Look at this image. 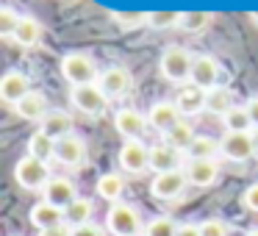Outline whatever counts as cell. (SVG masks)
<instances>
[{
  "label": "cell",
  "instance_id": "cell-1",
  "mask_svg": "<svg viewBox=\"0 0 258 236\" xmlns=\"http://www.w3.org/2000/svg\"><path fill=\"white\" fill-rule=\"evenodd\" d=\"M161 75L172 84H183V81H191V67H195V56L183 47H167L161 56Z\"/></svg>",
  "mask_w": 258,
  "mask_h": 236
},
{
  "label": "cell",
  "instance_id": "cell-2",
  "mask_svg": "<svg viewBox=\"0 0 258 236\" xmlns=\"http://www.w3.org/2000/svg\"><path fill=\"white\" fill-rule=\"evenodd\" d=\"M61 75L73 86H86V84H95V78H100L92 56H86V53H67L61 58Z\"/></svg>",
  "mask_w": 258,
  "mask_h": 236
},
{
  "label": "cell",
  "instance_id": "cell-3",
  "mask_svg": "<svg viewBox=\"0 0 258 236\" xmlns=\"http://www.w3.org/2000/svg\"><path fill=\"white\" fill-rule=\"evenodd\" d=\"M14 178H17V184L23 186V189L36 192V189H45L53 175H50V169H47L45 161H39V158H34V156H23L17 161V167H14Z\"/></svg>",
  "mask_w": 258,
  "mask_h": 236
},
{
  "label": "cell",
  "instance_id": "cell-4",
  "mask_svg": "<svg viewBox=\"0 0 258 236\" xmlns=\"http://www.w3.org/2000/svg\"><path fill=\"white\" fill-rule=\"evenodd\" d=\"M106 228L111 230L114 236H139L142 233L139 211H136L134 206H125V203H114V206L108 208Z\"/></svg>",
  "mask_w": 258,
  "mask_h": 236
},
{
  "label": "cell",
  "instance_id": "cell-5",
  "mask_svg": "<svg viewBox=\"0 0 258 236\" xmlns=\"http://www.w3.org/2000/svg\"><path fill=\"white\" fill-rule=\"evenodd\" d=\"M73 106L78 111L89 114V117H97V114L106 111L108 106V97L106 92L100 89V84H86V86H73Z\"/></svg>",
  "mask_w": 258,
  "mask_h": 236
},
{
  "label": "cell",
  "instance_id": "cell-6",
  "mask_svg": "<svg viewBox=\"0 0 258 236\" xmlns=\"http://www.w3.org/2000/svg\"><path fill=\"white\" fill-rule=\"evenodd\" d=\"M119 167L131 175H142L150 169V147L142 145L139 139H128L119 147Z\"/></svg>",
  "mask_w": 258,
  "mask_h": 236
},
{
  "label": "cell",
  "instance_id": "cell-7",
  "mask_svg": "<svg viewBox=\"0 0 258 236\" xmlns=\"http://www.w3.org/2000/svg\"><path fill=\"white\" fill-rule=\"evenodd\" d=\"M186 184H189V178H186V172H180V169L158 172L150 184V192L158 200H175V197H180L186 192Z\"/></svg>",
  "mask_w": 258,
  "mask_h": 236
},
{
  "label": "cell",
  "instance_id": "cell-8",
  "mask_svg": "<svg viewBox=\"0 0 258 236\" xmlns=\"http://www.w3.org/2000/svg\"><path fill=\"white\" fill-rule=\"evenodd\" d=\"M219 147H222V156L228 158V161H247V158L255 156V145H252V131H247V134H225L222 142H219Z\"/></svg>",
  "mask_w": 258,
  "mask_h": 236
},
{
  "label": "cell",
  "instance_id": "cell-9",
  "mask_svg": "<svg viewBox=\"0 0 258 236\" xmlns=\"http://www.w3.org/2000/svg\"><path fill=\"white\" fill-rule=\"evenodd\" d=\"M31 89V81L25 73H20V70H12V73L3 75V81H0V97L9 103V106H17L20 100H23Z\"/></svg>",
  "mask_w": 258,
  "mask_h": 236
},
{
  "label": "cell",
  "instance_id": "cell-10",
  "mask_svg": "<svg viewBox=\"0 0 258 236\" xmlns=\"http://www.w3.org/2000/svg\"><path fill=\"white\" fill-rule=\"evenodd\" d=\"M97 84H100V89L106 92L108 100H114V97L128 95V89H131V73L125 67H108V70H103V73H100Z\"/></svg>",
  "mask_w": 258,
  "mask_h": 236
},
{
  "label": "cell",
  "instance_id": "cell-11",
  "mask_svg": "<svg viewBox=\"0 0 258 236\" xmlns=\"http://www.w3.org/2000/svg\"><path fill=\"white\" fill-rule=\"evenodd\" d=\"M84 158H86V145L81 136L70 134L56 142V161L58 164H64V167H81Z\"/></svg>",
  "mask_w": 258,
  "mask_h": 236
},
{
  "label": "cell",
  "instance_id": "cell-12",
  "mask_svg": "<svg viewBox=\"0 0 258 236\" xmlns=\"http://www.w3.org/2000/svg\"><path fill=\"white\" fill-rule=\"evenodd\" d=\"M189 84L200 86V89H214L219 86V64L211 56H195V67H191V81Z\"/></svg>",
  "mask_w": 258,
  "mask_h": 236
},
{
  "label": "cell",
  "instance_id": "cell-13",
  "mask_svg": "<svg viewBox=\"0 0 258 236\" xmlns=\"http://www.w3.org/2000/svg\"><path fill=\"white\" fill-rule=\"evenodd\" d=\"M147 125H150L147 117L142 111H136V108H119L117 117H114V128H117L125 139H139Z\"/></svg>",
  "mask_w": 258,
  "mask_h": 236
},
{
  "label": "cell",
  "instance_id": "cell-14",
  "mask_svg": "<svg viewBox=\"0 0 258 236\" xmlns=\"http://www.w3.org/2000/svg\"><path fill=\"white\" fill-rule=\"evenodd\" d=\"M75 197H78V192H75V184L70 178H50L47 181L45 203H50V206H56V208H67Z\"/></svg>",
  "mask_w": 258,
  "mask_h": 236
},
{
  "label": "cell",
  "instance_id": "cell-15",
  "mask_svg": "<svg viewBox=\"0 0 258 236\" xmlns=\"http://www.w3.org/2000/svg\"><path fill=\"white\" fill-rule=\"evenodd\" d=\"M147 123L153 125L156 131H161V134H167V131H172L175 125L180 123V111L175 103H153L150 111H147Z\"/></svg>",
  "mask_w": 258,
  "mask_h": 236
},
{
  "label": "cell",
  "instance_id": "cell-16",
  "mask_svg": "<svg viewBox=\"0 0 258 236\" xmlns=\"http://www.w3.org/2000/svg\"><path fill=\"white\" fill-rule=\"evenodd\" d=\"M186 178L195 186H211L219 178L217 158H191L189 167H186Z\"/></svg>",
  "mask_w": 258,
  "mask_h": 236
},
{
  "label": "cell",
  "instance_id": "cell-17",
  "mask_svg": "<svg viewBox=\"0 0 258 236\" xmlns=\"http://www.w3.org/2000/svg\"><path fill=\"white\" fill-rule=\"evenodd\" d=\"M150 169L153 172H172V169H180V150L169 147L167 142L164 145L150 147Z\"/></svg>",
  "mask_w": 258,
  "mask_h": 236
},
{
  "label": "cell",
  "instance_id": "cell-18",
  "mask_svg": "<svg viewBox=\"0 0 258 236\" xmlns=\"http://www.w3.org/2000/svg\"><path fill=\"white\" fill-rule=\"evenodd\" d=\"M31 225H34L36 230L58 228V225H64V208H56L45 200L36 203V206L31 208Z\"/></svg>",
  "mask_w": 258,
  "mask_h": 236
},
{
  "label": "cell",
  "instance_id": "cell-19",
  "mask_svg": "<svg viewBox=\"0 0 258 236\" xmlns=\"http://www.w3.org/2000/svg\"><path fill=\"white\" fill-rule=\"evenodd\" d=\"M14 108H17V114L23 120H28V123H42V120L47 117V100H45L42 92H28Z\"/></svg>",
  "mask_w": 258,
  "mask_h": 236
},
{
  "label": "cell",
  "instance_id": "cell-20",
  "mask_svg": "<svg viewBox=\"0 0 258 236\" xmlns=\"http://www.w3.org/2000/svg\"><path fill=\"white\" fill-rule=\"evenodd\" d=\"M175 106H178L180 114H200L206 111V89H200V86L189 84L183 86V89L178 92V100H175Z\"/></svg>",
  "mask_w": 258,
  "mask_h": 236
},
{
  "label": "cell",
  "instance_id": "cell-21",
  "mask_svg": "<svg viewBox=\"0 0 258 236\" xmlns=\"http://www.w3.org/2000/svg\"><path fill=\"white\" fill-rule=\"evenodd\" d=\"M39 131H45L50 139H64V136H70L73 134V117H70L67 111H47V117L42 120V128Z\"/></svg>",
  "mask_w": 258,
  "mask_h": 236
},
{
  "label": "cell",
  "instance_id": "cell-22",
  "mask_svg": "<svg viewBox=\"0 0 258 236\" xmlns=\"http://www.w3.org/2000/svg\"><path fill=\"white\" fill-rule=\"evenodd\" d=\"M92 211H95V206H92L89 197H75V200L64 208V219H67L70 228H78V225L92 222Z\"/></svg>",
  "mask_w": 258,
  "mask_h": 236
},
{
  "label": "cell",
  "instance_id": "cell-23",
  "mask_svg": "<svg viewBox=\"0 0 258 236\" xmlns=\"http://www.w3.org/2000/svg\"><path fill=\"white\" fill-rule=\"evenodd\" d=\"M28 156H34V158L47 164L50 158H56V139H50L45 131H36L28 139Z\"/></svg>",
  "mask_w": 258,
  "mask_h": 236
},
{
  "label": "cell",
  "instance_id": "cell-24",
  "mask_svg": "<svg viewBox=\"0 0 258 236\" xmlns=\"http://www.w3.org/2000/svg\"><path fill=\"white\" fill-rule=\"evenodd\" d=\"M164 139H167V145L175 147V150L189 153V147H191V142L197 139V134H195V128H191L189 123H183V120H180L172 131H167V134H164Z\"/></svg>",
  "mask_w": 258,
  "mask_h": 236
},
{
  "label": "cell",
  "instance_id": "cell-25",
  "mask_svg": "<svg viewBox=\"0 0 258 236\" xmlns=\"http://www.w3.org/2000/svg\"><path fill=\"white\" fill-rule=\"evenodd\" d=\"M42 39V25L36 17H23L17 25V34H14V42H17L20 47H34L39 45Z\"/></svg>",
  "mask_w": 258,
  "mask_h": 236
},
{
  "label": "cell",
  "instance_id": "cell-26",
  "mask_svg": "<svg viewBox=\"0 0 258 236\" xmlns=\"http://www.w3.org/2000/svg\"><path fill=\"white\" fill-rule=\"evenodd\" d=\"M230 108H233V95H230V89H225V86H214V89L206 92V111L225 117Z\"/></svg>",
  "mask_w": 258,
  "mask_h": 236
},
{
  "label": "cell",
  "instance_id": "cell-27",
  "mask_svg": "<svg viewBox=\"0 0 258 236\" xmlns=\"http://www.w3.org/2000/svg\"><path fill=\"white\" fill-rule=\"evenodd\" d=\"M125 192V178L119 172H106L97 178V195L103 197V200H119Z\"/></svg>",
  "mask_w": 258,
  "mask_h": 236
},
{
  "label": "cell",
  "instance_id": "cell-28",
  "mask_svg": "<svg viewBox=\"0 0 258 236\" xmlns=\"http://www.w3.org/2000/svg\"><path fill=\"white\" fill-rule=\"evenodd\" d=\"M222 125L230 131V134H247V131H252V120H250V114H247L244 106L230 108V111L222 117Z\"/></svg>",
  "mask_w": 258,
  "mask_h": 236
},
{
  "label": "cell",
  "instance_id": "cell-29",
  "mask_svg": "<svg viewBox=\"0 0 258 236\" xmlns=\"http://www.w3.org/2000/svg\"><path fill=\"white\" fill-rule=\"evenodd\" d=\"M211 23V12H183L180 14V31L186 34H200Z\"/></svg>",
  "mask_w": 258,
  "mask_h": 236
},
{
  "label": "cell",
  "instance_id": "cell-30",
  "mask_svg": "<svg viewBox=\"0 0 258 236\" xmlns=\"http://www.w3.org/2000/svg\"><path fill=\"white\" fill-rule=\"evenodd\" d=\"M217 153H222V147H219V142L211 139V136H197L189 147L191 158H217Z\"/></svg>",
  "mask_w": 258,
  "mask_h": 236
},
{
  "label": "cell",
  "instance_id": "cell-31",
  "mask_svg": "<svg viewBox=\"0 0 258 236\" xmlns=\"http://www.w3.org/2000/svg\"><path fill=\"white\" fill-rule=\"evenodd\" d=\"M180 14L183 12H150L147 14V25L156 31H167V28H180Z\"/></svg>",
  "mask_w": 258,
  "mask_h": 236
},
{
  "label": "cell",
  "instance_id": "cell-32",
  "mask_svg": "<svg viewBox=\"0 0 258 236\" xmlns=\"http://www.w3.org/2000/svg\"><path fill=\"white\" fill-rule=\"evenodd\" d=\"M145 236H178V222L172 217H156L147 222Z\"/></svg>",
  "mask_w": 258,
  "mask_h": 236
},
{
  "label": "cell",
  "instance_id": "cell-33",
  "mask_svg": "<svg viewBox=\"0 0 258 236\" xmlns=\"http://www.w3.org/2000/svg\"><path fill=\"white\" fill-rule=\"evenodd\" d=\"M20 14L14 12V9H0V34L6 36V39H14V34H17V25H20Z\"/></svg>",
  "mask_w": 258,
  "mask_h": 236
},
{
  "label": "cell",
  "instance_id": "cell-34",
  "mask_svg": "<svg viewBox=\"0 0 258 236\" xmlns=\"http://www.w3.org/2000/svg\"><path fill=\"white\" fill-rule=\"evenodd\" d=\"M111 20L119 23L122 28H139V25H147V14L145 12H111Z\"/></svg>",
  "mask_w": 258,
  "mask_h": 236
},
{
  "label": "cell",
  "instance_id": "cell-35",
  "mask_svg": "<svg viewBox=\"0 0 258 236\" xmlns=\"http://www.w3.org/2000/svg\"><path fill=\"white\" fill-rule=\"evenodd\" d=\"M200 233L203 236H230V228H228L225 219L211 217V219H206V222H200Z\"/></svg>",
  "mask_w": 258,
  "mask_h": 236
},
{
  "label": "cell",
  "instance_id": "cell-36",
  "mask_svg": "<svg viewBox=\"0 0 258 236\" xmlns=\"http://www.w3.org/2000/svg\"><path fill=\"white\" fill-rule=\"evenodd\" d=\"M241 203H244V208H250V211L258 214V184L247 186L244 195H241Z\"/></svg>",
  "mask_w": 258,
  "mask_h": 236
},
{
  "label": "cell",
  "instance_id": "cell-37",
  "mask_svg": "<svg viewBox=\"0 0 258 236\" xmlns=\"http://www.w3.org/2000/svg\"><path fill=\"white\" fill-rule=\"evenodd\" d=\"M73 236H106V230H103L100 225H95V222H86V225L73 228Z\"/></svg>",
  "mask_w": 258,
  "mask_h": 236
},
{
  "label": "cell",
  "instance_id": "cell-38",
  "mask_svg": "<svg viewBox=\"0 0 258 236\" xmlns=\"http://www.w3.org/2000/svg\"><path fill=\"white\" fill-rule=\"evenodd\" d=\"M39 236H73V228L67 222L58 225V228H47V230H39Z\"/></svg>",
  "mask_w": 258,
  "mask_h": 236
},
{
  "label": "cell",
  "instance_id": "cell-39",
  "mask_svg": "<svg viewBox=\"0 0 258 236\" xmlns=\"http://www.w3.org/2000/svg\"><path fill=\"white\" fill-rule=\"evenodd\" d=\"M244 108H247V114H250V120H252V128H258V95H252Z\"/></svg>",
  "mask_w": 258,
  "mask_h": 236
},
{
  "label": "cell",
  "instance_id": "cell-40",
  "mask_svg": "<svg viewBox=\"0 0 258 236\" xmlns=\"http://www.w3.org/2000/svg\"><path fill=\"white\" fill-rule=\"evenodd\" d=\"M178 236H203V233H200V228H197V225H180Z\"/></svg>",
  "mask_w": 258,
  "mask_h": 236
},
{
  "label": "cell",
  "instance_id": "cell-41",
  "mask_svg": "<svg viewBox=\"0 0 258 236\" xmlns=\"http://www.w3.org/2000/svg\"><path fill=\"white\" fill-rule=\"evenodd\" d=\"M252 145H255V153H258V128H252Z\"/></svg>",
  "mask_w": 258,
  "mask_h": 236
},
{
  "label": "cell",
  "instance_id": "cell-42",
  "mask_svg": "<svg viewBox=\"0 0 258 236\" xmlns=\"http://www.w3.org/2000/svg\"><path fill=\"white\" fill-rule=\"evenodd\" d=\"M250 20H252V23L258 25V12H252V14H250Z\"/></svg>",
  "mask_w": 258,
  "mask_h": 236
},
{
  "label": "cell",
  "instance_id": "cell-43",
  "mask_svg": "<svg viewBox=\"0 0 258 236\" xmlns=\"http://www.w3.org/2000/svg\"><path fill=\"white\" fill-rule=\"evenodd\" d=\"M247 236H258V228H255V230H250V233H247Z\"/></svg>",
  "mask_w": 258,
  "mask_h": 236
}]
</instances>
